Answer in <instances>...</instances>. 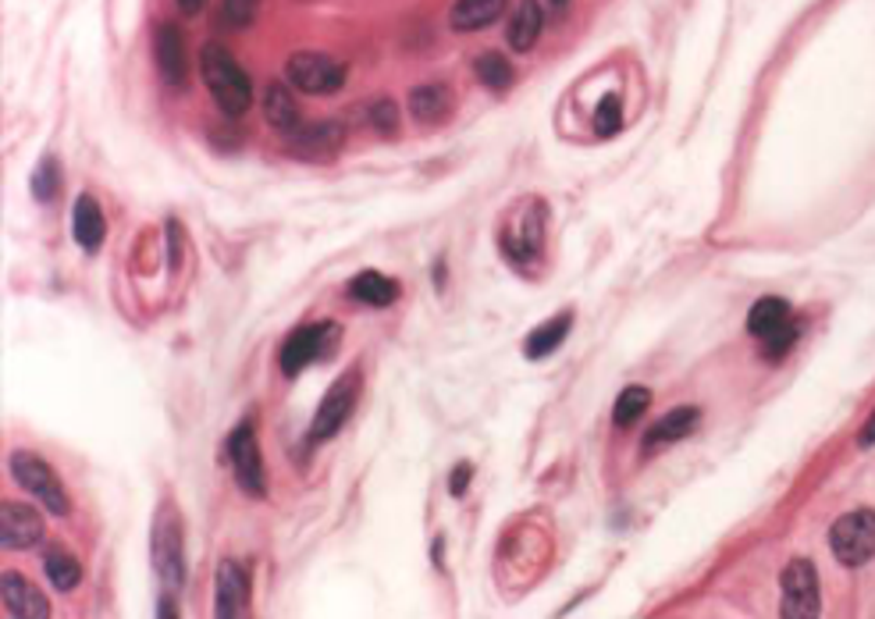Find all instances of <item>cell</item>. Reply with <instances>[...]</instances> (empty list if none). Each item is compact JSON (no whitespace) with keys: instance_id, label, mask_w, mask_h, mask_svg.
Masks as SVG:
<instances>
[{"instance_id":"cell-1","label":"cell","mask_w":875,"mask_h":619,"mask_svg":"<svg viewBox=\"0 0 875 619\" xmlns=\"http://www.w3.org/2000/svg\"><path fill=\"white\" fill-rule=\"evenodd\" d=\"M200 75H203V83H207L214 103L228 114V118H239V114L250 111L253 83L221 43H207L200 50Z\"/></svg>"},{"instance_id":"cell-2","label":"cell","mask_w":875,"mask_h":619,"mask_svg":"<svg viewBox=\"0 0 875 619\" xmlns=\"http://www.w3.org/2000/svg\"><path fill=\"white\" fill-rule=\"evenodd\" d=\"M829 548L840 566L854 570V566H865L875 556V513L872 509H854L840 516L829 527Z\"/></svg>"},{"instance_id":"cell-3","label":"cell","mask_w":875,"mask_h":619,"mask_svg":"<svg viewBox=\"0 0 875 619\" xmlns=\"http://www.w3.org/2000/svg\"><path fill=\"white\" fill-rule=\"evenodd\" d=\"M286 75L295 89L310 97H331L345 86V64L331 54H317V50H300L286 64Z\"/></svg>"},{"instance_id":"cell-4","label":"cell","mask_w":875,"mask_h":619,"mask_svg":"<svg viewBox=\"0 0 875 619\" xmlns=\"http://www.w3.org/2000/svg\"><path fill=\"white\" fill-rule=\"evenodd\" d=\"M783 584V616L787 619H812L822 609V595H819V573L808 559H794L787 563V570L779 577Z\"/></svg>"},{"instance_id":"cell-5","label":"cell","mask_w":875,"mask_h":619,"mask_svg":"<svg viewBox=\"0 0 875 619\" xmlns=\"http://www.w3.org/2000/svg\"><path fill=\"white\" fill-rule=\"evenodd\" d=\"M11 473H15V481L25 488V492H33L54 516H68V495H64L58 473L50 470L40 456L15 453L11 456Z\"/></svg>"},{"instance_id":"cell-6","label":"cell","mask_w":875,"mask_h":619,"mask_svg":"<svg viewBox=\"0 0 875 619\" xmlns=\"http://www.w3.org/2000/svg\"><path fill=\"white\" fill-rule=\"evenodd\" d=\"M331 339H339V328L334 325H306V328H295L286 345H281V374L286 378H295L300 370H306L314 364V359L328 356L331 350Z\"/></svg>"},{"instance_id":"cell-7","label":"cell","mask_w":875,"mask_h":619,"mask_svg":"<svg viewBox=\"0 0 875 619\" xmlns=\"http://www.w3.org/2000/svg\"><path fill=\"white\" fill-rule=\"evenodd\" d=\"M225 463H231L242 492L264 495V459H261V445H256V434L250 424H239V428L231 431L225 445Z\"/></svg>"},{"instance_id":"cell-8","label":"cell","mask_w":875,"mask_h":619,"mask_svg":"<svg viewBox=\"0 0 875 619\" xmlns=\"http://www.w3.org/2000/svg\"><path fill=\"white\" fill-rule=\"evenodd\" d=\"M356 395H359V374L353 367L342 381H334V389L325 395V403H320L317 417H314V431H310L314 442H325V438H331L345 420H350Z\"/></svg>"},{"instance_id":"cell-9","label":"cell","mask_w":875,"mask_h":619,"mask_svg":"<svg viewBox=\"0 0 875 619\" xmlns=\"http://www.w3.org/2000/svg\"><path fill=\"white\" fill-rule=\"evenodd\" d=\"M153 58H157V72L164 86H172V89L186 86L189 58H186V40H182V33H178V25L172 22L157 25V33H153Z\"/></svg>"},{"instance_id":"cell-10","label":"cell","mask_w":875,"mask_h":619,"mask_svg":"<svg viewBox=\"0 0 875 619\" xmlns=\"http://www.w3.org/2000/svg\"><path fill=\"white\" fill-rule=\"evenodd\" d=\"M342 143H345V128L334 122H320V125L295 128L289 139V153L300 161H331V157H339Z\"/></svg>"},{"instance_id":"cell-11","label":"cell","mask_w":875,"mask_h":619,"mask_svg":"<svg viewBox=\"0 0 875 619\" xmlns=\"http://www.w3.org/2000/svg\"><path fill=\"white\" fill-rule=\"evenodd\" d=\"M214 612L225 619L246 616L250 612V577L236 559H225L217 566V580H214Z\"/></svg>"},{"instance_id":"cell-12","label":"cell","mask_w":875,"mask_h":619,"mask_svg":"<svg viewBox=\"0 0 875 619\" xmlns=\"http://www.w3.org/2000/svg\"><path fill=\"white\" fill-rule=\"evenodd\" d=\"M0 538H4V548H33L43 541V516L33 506H22V502H4V513H0Z\"/></svg>"},{"instance_id":"cell-13","label":"cell","mask_w":875,"mask_h":619,"mask_svg":"<svg viewBox=\"0 0 875 619\" xmlns=\"http://www.w3.org/2000/svg\"><path fill=\"white\" fill-rule=\"evenodd\" d=\"M153 566L164 584L178 588L182 584V541H178V523L167 516V523H157V534H153Z\"/></svg>"},{"instance_id":"cell-14","label":"cell","mask_w":875,"mask_h":619,"mask_svg":"<svg viewBox=\"0 0 875 619\" xmlns=\"http://www.w3.org/2000/svg\"><path fill=\"white\" fill-rule=\"evenodd\" d=\"M0 595H4L8 616H22V619H47L50 616V602L43 598V591H36L22 573H4Z\"/></svg>"},{"instance_id":"cell-15","label":"cell","mask_w":875,"mask_h":619,"mask_svg":"<svg viewBox=\"0 0 875 619\" xmlns=\"http://www.w3.org/2000/svg\"><path fill=\"white\" fill-rule=\"evenodd\" d=\"M104 214H100V203L83 192L79 200H75V211H72V236L75 242L86 250V253H97L100 242H104Z\"/></svg>"},{"instance_id":"cell-16","label":"cell","mask_w":875,"mask_h":619,"mask_svg":"<svg viewBox=\"0 0 875 619\" xmlns=\"http://www.w3.org/2000/svg\"><path fill=\"white\" fill-rule=\"evenodd\" d=\"M453 103L456 100H453V93H448V86L428 83V86H417L414 93H409V114H414L420 125H438L453 114Z\"/></svg>"},{"instance_id":"cell-17","label":"cell","mask_w":875,"mask_h":619,"mask_svg":"<svg viewBox=\"0 0 875 619\" xmlns=\"http://www.w3.org/2000/svg\"><path fill=\"white\" fill-rule=\"evenodd\" d=\"M542 25H545L542 4H537V0H520L517 15H512L509 29H506L509 47L517 50V54H527V50L537 43V36H542Z\"/></svg>"},{"instance_id":"cell-18","label":"cell","mask_w":875,"mask_h":619,"mask_svg":"<svg viewBox=\"0 0 875 619\" xmlns=\"http://www.w3.org/2000/svg\"><path fill=\"white\" fill-rule=\"evenodd\" d=\"M783 328H790V306L779 300V295H765V300H758L748 314V331L754 339H772V334H779Z\"/></svg>"},{"instance_id":"cell-19","label":"cell","mask_w":875,"mask_h":619,"mask_svg":"<svg viewBox=\"0 0 875 619\" xmlns=\"http://www.w3.org/2000/svg\"><path fill=\"white\" fill-rule=\"evenodd\" d=\"M502 11H506V0H456L448 22H453L456 33H473V29H484V25L498 22Z\"/></svg>"},{"instance_id":"cell-20","label":"cell","mask_w":875,"mask_h":619,"mask_svg":"<svg viewBox=\"0 0 875 619\" xmlns=\"http://www.w3.org/2000/svg\"><path fill=\"white\" fill-rule=\"evenodd\" d=\"M573 328V317L570 314H559V317H551L548 325L542 328H534L531 334H527V345H523V356L527 359H545L551 356L562 345V339L570 334Z\"/></svg>"},{"instance_id":"cell-21","label":"cell","mask_w":875,"mask_h":619,"mask_svg":"<svg viewBox=\"0 0 875 619\" xmlns=\"http://www.w3.org/2000/svg\"><path fill=\"white\" fill-rule=\"evenodd\" d=\"M698 420H701V413L694 409V406H680L673 413H665V417L648 431L645 453H648V449H655V445H662V442H676V438H687L694 428H698Z\"/></svg>"},{"instance_id":"cell-22","label":"cell","mask_w":875,"mask_h":619,"mask_svg":"<svg viewBox=\"0 0 875 619\" xmlns=\"http://www.w3.org/2000/svg\"><path fill=\"white\" fill-rule=\"evenodd\" d=\"M350 295L356 303H367V306H389L398 300V286L392 278H384L381 270H364V275H356L350 281Z\"/></svg>"},{"instance_id":"cell-23","label":"cell","mask_w":875,"mask_h":619,"mask_svg":"<svg viewBox=\"0 0 875 619\" xmlns=\"http://www.w3.org/2000/svg\"><path fill=\"white\" fill-rule=\"evenodd\" d=\"M264 114H267V122L278 128V132H295V128H300V103L292 100L289 86H281V83L267 86Z\"/></svg>"},{"instance_id":"cell-24","label":"cell","mask_w":875,"mask_h":619,"mask_svg":"<svg viewBox=\"0 0 875 619\" xmlns=\"http://www.w3.org/2000/svg\"><path fill=\"white\" fill-rule=\"evenodd\" d=\"M648 406H651V392L641 389V384H630V389H623L620 399H616L612 424H616V428H630V424L641 420V413H645Z\"/></svg>"},{"instance_id":"cell-25","label":"cell","mask_w":875,"mask_h":619,"mask_svg":"<svg viewBox=\"0 0 875 619\" xmlns=\"http://www.w3.org/2000/svg\"><path fill=\"white\" fill-rule=\"evenodd\" d=\"M473 72H478V79L492 89V93H506V89L512 86L509 61L502 54H495V50H487V54H481L478 61H473Z\"/></svg>"},{"instance_id":"cell-26","label":"cell","mask_w":875,"mask_h":619,"mask_svg":"<svg viewBox=\"0 0 875 619\" xmlns=\"http://www.w3.org/2000/svg\"><path fill=\"white\" fill-rule=\"evenodd\" d=\"M43 566H47L50 584H54L58 591H72V588L83 580V566H79V559H72L68 552H61V548H50V552H47V559H43Z\"/></svg>"},{"instance_id":"cell-27","label":"cell","mask_w":875,"mask_h":619,"mask_svg":"<svg viewBox=\"0 0 875 619\" xmlns=\"http://www.w3.org/2000/svg\"><path fill=\"white\" fill-rule=\"evenodd\" d=\"M620 122H623V103H620V97L605 93L598 100V108H595V132L601 139H609V136L620 132Z\"/></svg>"},{"instance_id":"cell-28","label":"cell","mask_w":875,"mask_h":619,"mask_svg":"<svg viewBox=\"0 0 875 619\" xmlns=\"http://www.w3.org/2000/svg\"><path fill=\"white\" fill-rule=\"evenodd\" d=\"M367 122L375 125L381 136H395L398 132V108L392 100H375L367 108Z\"/></svg>"},{"instance_id":"cell-29","label":"cell","mask_w":875,"mask_h":619,"mask_svg":"<svg viewBox=\"0 0 875 619\" xmlns=\"http://www.w3.org/2000/svg\"><path fill=\"white\" fill-rule=\"evenodd\" d=\"M256 8H261V0H225L221 22L228 25V29H246V25L256 18Z\"/></svg>"},{"instance_id":"cell-30","label":"cell","mask_w":875,"mask_h":619,"mask_svg":"<svg viewBox=\"0 0 875 619\" xmlns=\"http://www.w3.org/2000/svg\"><path fill=\"white\" fill-rule=\"evenodd\" d=\"M58 186H61V178H58V161L50 157V161H43L40 167H36V175H33V192H36V200H54Z\"/></svg>"},{"instance_id":"cell-31","label":"cell","mask_w":875,"mask_h":619,"mask_svg":"<svg viewBox=\"0 0 875 619\" xmlns=\"http://www.w3.org/2000/svg\"><path fill=\"white\" fill-rule=\"evenodd\" d=\"M794 339H797V328L790 325V328H783L779 334H772V339H765V342H762V353H765L769 359H779L783 353H790Z\"/></svg>"},{"instance_id":"cell-32","label":"cell","mask_w":875,"mask_h":619,"mask_svg":"<svg viewBox=\"0 0 875 619\" xmlns=\"http://www.w3.org/2000/svg\"><path fill=\"white\" fill-rule=\"evenodd\" d=\"M470 473H473V467L470 463H459V467L453 470V477H448V492H453L456 498L467 492V484H470Z\"/></svg>"},{"instance_id":"cell-33","label":"cell","mask_w":875,"mask_h":619,"mask_svg":"<svg viewBox=\"0 0 875 619\" xmlns=\"http://www.w3.org/2000/svg\"><path fill=\"white\" fill-rule=\"evenodd\" d=\"M167 239H172V247H167V256H172V267H178V225L167 222Z\"/></svg>"},{"instance_id":"cell-34","label":"cell","mask_w":875,"mask_h":619,"mask_svg":"<svg viewBox=\"0 0 875 619\" xmlns=\"http://www.w3.org/2000/svg\"><path fill=\"white\" fill-rule=\"evenodd\" d=\"M203 4H207V0H178V8H182L186 15H196V11H203Z\"/></svg>"},{"instance_id":"cell-35","label":"cell","mask_w":875,"mask_h":619,"mask_svg":"<svg viewBox=\"0 0 875 619\" xmlns=\"http://www.w3.org/2000/svg\"><path fill=\"white\" fill-rule=\"evenodd\" d=\"M861 445H875V413H872V420L865 424V431H861Z\"/></svg>"},{"instance_id":"cell-36","label":"cell","mask_w":875,"mask_h":619,"mask_svg":"<svg viewBox=\"0 0 875 619\" xmlns=\"http://www.w3.org/2000/svg\"><path fill=\"white\" fill-rule=\"evenodd\" d=\"M551 4H556V8H562V4H566V0H551Z\"/></svg>"}]
</instances>
